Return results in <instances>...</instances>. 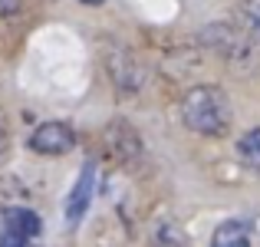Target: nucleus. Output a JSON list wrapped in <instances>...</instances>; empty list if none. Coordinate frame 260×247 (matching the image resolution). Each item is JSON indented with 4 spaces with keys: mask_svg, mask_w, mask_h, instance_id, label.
<instances>
[{
    "mask_svg": "<svg viewBox=\"0 0 260 247\" xmlns=\"http://www.w3.org/2000/svg\"><path fill=\"white\" fill-rule=\"evenodd\" d=\"M181 122L198 135H224L234 122V109H231V99L221 86H194L181 96Z\"/></svg>",
    "mask_w": 260,
    "mask_h": 247,
    "instance_id": "obj_1",
    "label": "nucleus"
},
{
    "mask_svg": "<svg viewBox=\"0 0 260 247\" xmlns=\"http://www.w3.org/2000/svg\"><path fill=\"white\" fill-rule=\"evenodd\" d=\"M40 214L20 204L0 208V247H30L40 237Z\"/></svg>",
    "mask_w": 260,
    "mask_h": 247,
    "instance_id": "obj_2",
    "label": "nucleus"
},
{
    "mask_svg": "<svg viewBox=\"0 0 260 247\" xmlns=\"http://www.w3.org/2000/svg\"><path fill=\"white\" fill-rule=\"evenodd\" d=\"M26 145H30L37 155H66V152H73V145H76V129H73L70 122H59V119L43 122V126L33 129V135H30Z\"/></svg>",
    "mask_w": 260,
    "mask_h": 247,
    "instance_id": "obj_3",
    "label": "nucleus"
},
{
    "mask_svg": "<svg viewBox=\"0 0 260 247\" xmlns=\"http://www.w3.org/2000/svg\"><path fill=\"white\" fill-rule=\"evenodd\" d=\"M106 63H109V76H112L119 96H135V92H139L145 73H142L139 59H135L132 53H128V50H115V53L106 56Z\"/></svg>",
    "mask_w": 260,
    "mask_h": 247,
    "instance_id": "obj_4",
    "label": "nucleus"
},
{
    "mask_svg": "<svg viewBox=\"0 0 260 247\" xmlns=\"http://www.w3.org/2000/svg\"><path fill=\"white\" fill-rule=\"evenodd\" d=\"M92 195H95V162H86L79 168V178L76 184L70 188V198H66V224H79L83 214L92 204Z\"/></svg>",
    "mask_w": 260,
    "mask_h": 247,
    "instance_id": "obj_5",
    "label": "nucleus"
},
{
    "mask_svg": "<svg viewBox=\"0 0 260 247\" xmlns=\"http://www.w3.org/2000/svg\"><path fill=\"white\" fill-rule=\"evenodd\" d=\"M211 247H250V224L247 221H224L211 234Z\"/></svg>",
    "mask_w": 260,
    "mask_h": 247,
    "instance_id": "obj_6",
    "label": "nucleus"
},
{
    "mask_svg": "<svg viewBox=\"0 0 260 247\" xmlns=\"http://www.w3.org/2000/svg\"><path fill=\"white\" fill-rule=\"evenodd\" d=\"M237 155L247 168H257L260 171V129H250L247 135H241L237 142Z\"/></svg>",
    "mask_w": 260,
    "mask_h": 247,
    "instance_id": "obj_7",
    "label": "nucleus"
},
{
    "mask_svg": "<svg viewBox=\"0 0 260 247\" xmlns=\"http://www.w3.org/2000/svg\"><path fill=\"white\" fill-rule=\"evenodd\" d=\"M244 13H247V20L260 30V0H244Z\"/></svg>",
    "mask_w": 260,
    "mask_h": 247,
    "instance_id": "obj_8",
    "label": "nucleus"
},
{
    "mask_svg": "<svg viewBox=\"0 0 260 247\" xmlns=\"http://www.w3.org/2000/svg\"><path fill=\"white\" fill-rule=\"evenodd\" d=\"M17 7H20V0H0V13H7V17H10Z\"/></svg>",
    "mask_w": 260,
    "mask_h": 247,
    "instance_id": "obj_9",
    "label": "nucleus"
},
{
    "mask_svg": "<svg viewBox=\"0 0 260 247\" xmlns=\"http://www.w3.org/2000/svg\"><path fill=\"white\" fill-rule=\"evenodd\" d=\"M4 145H7V129H4V119H0V152H4Z\"/></svg>",
    "mask_w": 260,
    "mask_h": 247,
    "instance_id": "obj_10",
    "label": "nucleus"
},
{
    "mask_svg": "<svg viewBox=\"0 0 260 247\" xmlns=\"http://www.w3.org/2000/svg\"><path fill=\"white\" fill-rule=\"evenodd\" d=\"M79 4H86V7H99V4H106V0H79Z\"/></svg>",
    "mask_w": 260,
    "mask_h": 247,
    "instance_id": "obj_11",
    "label": "nucleus"
}]
</instances>
